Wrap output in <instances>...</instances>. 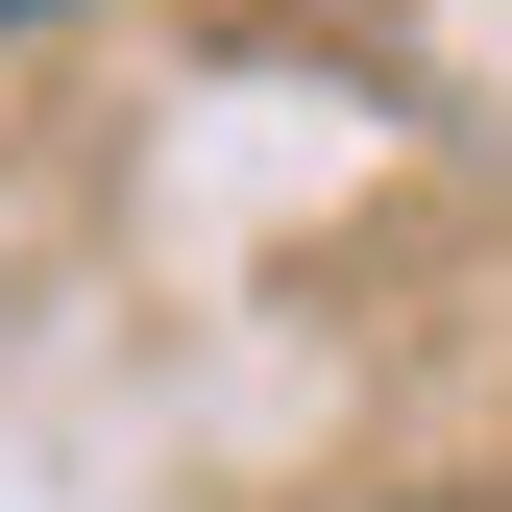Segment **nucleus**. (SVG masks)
<instances>
[{
    "instance_id": "nucleus-1",
    "label": "nucleus",
    "mask_w": 512,
    "mask_h": 512,
    "mask_svg": "<svg viewBox=\"0 0 512 512\" xmlns=\"http://www.w3.org/2000/svg\"><path fill=\"white\" fill-rule=\"evenodd\" d=\"M0 25H49V0H0Z\"/></svg>"
}]
</instances>
